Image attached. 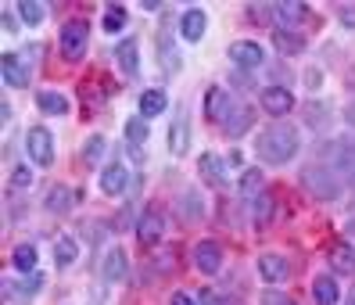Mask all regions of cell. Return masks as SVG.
<instances>
[{"label": "cell", "instance_id": "1", "mask_svg": "<svg viewBox=\"0 0 355 305\" xmlns=\"http://www.w3.org/2000/svg\"><path fill=\"white\" fill-rule=\"evenodd\" d=\"M298 148H302L298 130L291 126V122H280V119L273 122V126H266L255 140V155L266 162V166H287V162L298 155Z\"/></svg>", "mask_w": 355, "mask_h": 305}, {"label": "cell", "instance_id": "2", "mask_svg": "<svg viewBox=\"0 0 355 305\" xmlns=\"http://www.w3.org/2000/svg\"><path fill=\"white\" fill-rule=\"evenodd\" d=\"M302 180H305V187L316 194L320 201H334V198L341 194V180L334 176L330 169H323V166H305Z\"/></svg>", "mask_w": 355, "mask_h": 305}, {"label": "cell", "instance_id": "3", "mask_svg": "<svg viewBox=\"0 0 355 305\" xmlns=\"http://www.w3.org/2000/svg\"><path fill=\"white\" fill-rule=\"evenodd\" d=\"M87 44H90V26L83 22V18H76V22H69L61 29V54L69 61H79L87 54Z\"/></svg>", "mask_w": 355, "mask_h": 305}, {"label": "cell", "instance_id": "4", "mask_svg": "<svg viewBox=\"0 0 355 305\" xmlns=\"http://www.w3.org/2000/svg\"><path fill=\"white\" fill-rule=\"evenodd\" d=\"M330 173L338 180H352L355 176V137H341L330 148Z\"/></svg>", "mask_w": 355, "mask_h": 305}, {"label": "cell", "instance_id": "5", "mask_svg": "<svg viewBox=\"0 0 355 305\" xmlns=\"http://www.w3.org/2000/svg\"><path fill=\"white\" fill-rule=\"evenodd\" d=\"M26 151H29V158L36 162V166H51L54 162V137H51V130L47 126H33L26 133Z\"/></svg>", "mask_w": 355, "mask_h": 305}, {"label": "cell", "instance_id": "6", "mask_svg": "<svg viewBox=\"0 0 355 305\" xmlns=\"http://www.w3.org/2000/svg\"><path fill=\"white\" fill-rule=\"evenodd\" d=\"M230 61H234L237 69H262V61H266V51L259 40H234L230 44Z\"/></svg>", "mask_w": 355, "mask_h": 305}, {"label": "cell", "instance_id": "7", "mask_svg": "<svg viewBox=\"0 0 355 305\" xmlns=\"http://www.w3.org/2000/svg\"><path fill=\"white\" fill-rule=\"evenodd\" d=\"M194 266L201 273H208V277L219 273L223 270V248H219L216 241H198L194 244Z\"/></svg>", "mask_w": 355, "mask_h": 305}, {"label": "cell", "instance_id": "8", "mask_svg": "<svg viewBox=\"0 0 355 305\" xmlns=\"http://www.w3.org/2000/svg\"><path fill=\"white\" fill-rule=\"evenodd\" d=\"M259 273L266 284H284L291 277V262L277 252H266V255H259Z\"/></svg>", "mask_w": 355, "mask_h": 305}, {"label": "cell", "instance_id": "9", "mask_svg": "<svg viewBox=\"0 0 355 305\" xmlns=\"http://www.w3.org/2000/svg\"><path fill=\"white\" fill-rule=\"evenodd\" d=\"M262 108H266V115H287L295 108V94L287 87H266L262 90Z\"/></svg>", "mask_w": 355, "mask_h": 305}, {"label": "cell", "instance_id": "10", "mask_svg": "<svg viewBox=\"0 0 355 305\" xmlns=\"http://www.w3.org/2000/svg\"><path fill=\"white\" fill-rule=\"evenodd\" d=\"M126 183H130V169L122 166V162H112V166L101 169V191L108 198L122 194V191H126Z\"/></svg>", "mask_w": 355, "mask_h": 305}, {"label": "cell", "instance_id": "11", "mask_svg": "<svg viewBox=\"0 0 355 305\" xmlns=\"http://www.w3.org/2000/svg\"><path fill=\"white\" fill-rule=\"evenodd\" d=\"M162 234H165V219H162L158 209H148V212L137 219V241L140 244H155Z\"/></svg>", "mask_w": 355, "mask_h": 305}, {"label": "cell", "instance_id": "12", "mask_svg": "<svg viewBox=\"0 0 355 305\" xmlns=\"http://www.w3.org/2000/svg\"><path fill=\"white\" fill-rule=\"evenodd\" d=\"M205 112H208V119L226 122L230 112H234V101H230V94H226L223 87H208V94H205Z\"/></svg>", "mask_w": 355, "mask_h": 305}, {"label": "cell", "instance_id": "13", "mask_svg": "<svg viewBox=\"0 0 355 305\" xmlns=\"http://www.w3.org/2000/svg\"><path fill=\"white\" fill-rule=\"evenodd\" d=\"M205 29H208V15L201 8H187L183 18H180V36L191 40V44H198V40L205 36Z\"/></svg>", "mask_w": 355, "mask_h": 305}, {"label": "cell", "instance_id": "14", "mask_svg": "<svg viewBox=\"0 0 355 305\" xmlns=\"http://www.w3.org/2000/svg\"><path fill=\"white\" fill-rule=\"evenodd\" d=\"M0 69H4V83L11 90L29 87V69L22 65V58H18V54H4V58H0Z\"/></svg>", "mask_w": 355, "mask_h": 305}, {"label": "cell", "instance_id": "15", "mask_svg": "<svg viewBox=\"0 0 355 305\" xmlns=\"http://www.w3.org/2000/svg\"><path fill=\"white\" fill-rule=\"evenodd\" d=\"M187 148H191V122H187V112L180 108V115L173 119V126H169V151L173 155H187Z\"/></svg>", "mask_w": 355, "mask_h": 305}, {"label": "cell", "instance_id": "16", "mask_svg": "<svg viewBox=\"0 0 355 305\" xmlns=\"http://www.w3.org/2000/svg\"><path fill=\"white\" fill-rule=\"evenodd\" d=\"M273 47L284 54V58H295L305 51V36H298L295 29H287V26H277L273 29Z\"/></svg>", "mask_w": 355, "mask_h": 305}, {"label": "cell", "instance_id": "17", "mask_svg": "<svg viewBox=\"0 0 355 305\" xmlns=\"http://www.w3.org/2000/svg\"><path fill=\"white\" fill-rule=\"evenodd\" d=\"M115 58H119V69H122V72L137 76V69H140V44H137V36L122 40V44L115 47Z\"/></svg>", "mask_w": 355, "mask_h": 305}, {"label": "cell", "instance_id": "18", "mask_svg": "<svg viewBox=\"0 0 355 305\" xmlns=\"http://www.w3.org/2000/svg\"><path fill=\"white\" fill-rule=\"evenodd\" d=\"M72 201H76V191L72 187H65V183H54V187L47 191V212H54V216H65V212H72Z\"/></svg>", "mask_w": 355, "mask_h": 305}, {"label": "cell", "instance_id": "19", "mask_svg": "<svg viewBox=\"0 0 355 305\" xmlns=\"http://www.w3.org/2000/svg\"><path fill=\"white\" fill-rule=\"evenodd\" d=\"M126 270H130V259H126V252H122V248H112L108 255H104L101 273H104V280H108V284H119L122 277H126Z\"/></svg>", "mask_w": 355, "mask_h": 305}, {"label": "cell", "instance_id": "20", "mask_svg": "<svg viewBox=\"0 0 355 305\" xmlns=\"http://www.w3.org/2000/svg\"><path fill=\"white\" fill-rule=\"evenodd\" d=\"M252 119H255L252 108H234V112H230V119L223 122V133L237 140V137H244L248 130H252Z\"/></svg>", "mask_w": 355, "mask_h": 305}, {"label": "cell", "instance_id": "21", "mask_svg": "<svg viewBox=\"0 0 355 305\" xmlns=\"http://www.w3.org/2000/svg\"><path fill=\"white\" fill-rule=\"evenodd\" d=\"M330 266H334V273H338V277H355V252L348 248V244H334Z\"/></svg>", "mask_w": 355, "mask_h": 305}, {"label": "cell", "instance_id": "22", "mask_svg": "<svg viewBox=\"0 0 355 305\" xmlns=\"http://www.w3.org/2000/svg\"><path fill=\"white\" fill-rule=\"evenodd\" d=\"M252 209H255V212H252V216H255V227H259V230H266L269 223H273V212H277V198L269 194V191H262V194L252 201Z\"/></svg>", "mask_w": 355, "mask_h": 305}, {"label": "cell", "instance_id": "23", "mask_svg": "<svg viewBox=\"0 0 355 305\" xmlns=\"http://www.w3.org/2000/svg\"><path fill=\"white\" fill-rule=\"evenodd\" d=\"M76 259H79V244H76L69 234L54 237V262H58V266H61V270H69Z\"/></svg>", "mask_w": 355, "mask_h": 305}, {"label": "cell", "instance_id": "24", "mask_svg": "<svg viewBox=\"0 0 355 305\" xmlns=\"http://www.w3.org/2000/svg\"><path fill=\"white\" fill-rule=\"evenodd\" d=\"M165 105H169L165 90H144V94H140V115H144V119L165 115Z\"/></svg>", "mask_w": 355, "mask_h": 305}, {"label": "cell", "instance_id": "25", "mask_svg": "<svg viewBox=\"0 0 355 305\" xmlns=\"http://www.w3.org/2000/svg\"><path fill=\"white\" fill-rule=\"evenodd\" d=\"M36 105H40V112H47V115H65L69 112L65 94H58V90H40L36 94Z\"/></svg>", "mask_w": 355, "mask_h": 305}, {"label": "cell", "instance_id": "26", "mask_svg": "<svg viewBox=\"0 0 355 305\" xmlns=\"http://www.w3.org/2000/svg\"><path fill=\"white\" fill-rule=\"evenodd\" d=\"M312 295H316L320 305H338V280L334 277H316V284H312Z\"/></svg>", "mask_w": 355, "mask_h": 305}, {"label": "cell", "instance_id": "27", "mask_svg": "<svg viewBox=\"0 0 355 305\" xmlns=\"http://www.w3.org/2000/svg\"><path fill=\"white\" fill-rule=\"evenodd\" d=\"M198 169H201L205 183H212V187H219V183H223V158L219 155H201L198 158Z\"/></svg>", "mask_w": 355, "mask_h": 305}, {"label": "cell", "instance_id": "28", "mask_svg": "<svg viewBox=\"0 0 355 305\" xmlns=\"http://www.w3.org/2000/svg\"><path fill=\"white\" fill-rule=\"evenodd\" d=\"M11 266L18 273H33L36 270V248L33 244H18V248L11 252Z\"/></svg>", "mask_w": 355, "mask_h": 305}, {"label": "cell", "instance_id": "29", "mask_svg": "<svg viewBox=\"0 0 355 305\" xmlns=\"http://www.w3.org/2000/svg\"><path fill=\"white\" fill-rule=\"evenodd\" d=\"M273 11H277V18H284V22H305V18L312 15L309 4H298V0H284V4H277Z\"/></svg>", "mask_w": 355, "mask_h": 305}, {"label": "cell", "instance_id": "30", "mask_svg": "<svg viewBox=\"0 0 355 305\" xmlns=\"http://www.w3.org/2000/svg\"><path fill=\"white\" fill-rule=\"evenodd\" d=\"M180 216H183V223H191V219H201V216H205V201H201V194L187 191V194L180 198Z\"/></svg>", "mask_w": 355, "mask_h": 305}, {"label": "cell", "instance_id": "31", "mask_svg": "<svg viewBox=\"0 0 355 305\" xmlns=\"http://www.w3.org/2000/svg\"><path fill=\"white\" fill-rule=\"evenodd\" d=\"M122 29H126V8L122 4L104 8V33H122Z\"/></svg>", "mask_w": 355, "mask_h": 305}, {"label": "cell", "instance_id": "32", "mask_svg": "<svg viewBox=\"0 0 355 305\" xmlns=\"http://www.w3.org/2000/svg\"><path fill=\"white\" fill-rule=\"evenodd\" d=\"M262 194V173L259 169H244V176H241V198H259Z\"/></svg>", "mask_w": 355, "mask_h": 305}, {"label": "cell", "instance_id": "33", "mask_svg": "<svg viewBox=\"0 0 355 305\" xmlns=\"http://www.w3.org/2000/svg\"><path fill=\"white\" fill-rule=\"evenodd\" d=\"M18 15H22V22L40 26V22H44V15H47V8L36 4V0H22V4H18Z\"/></svg>", "mask_w": 355, "mask_h": 305}, {"label": "cell", "instance_id": "34", "mask_svg": "<svg viewBox=\"0 0 355 305\" xmlns=\"http://www.w3.org/2000/svg\"><path fill=\"white\" fill-rule=\"evenodd\" d=\"M126 140H130L133 148L144 144V140H148V119H144V115L137 119V115H133V119L126 122Z\"/></svg>", "mask_w": 355, "mask_h": 305}, {"label": "cell", "instance_id": "35", "mask_svg": "<svg viewBox=\"0 0 355 305\" xmlns=\"http://www.w3.org/2000/svg\"><path fill=\"white\" fill-rule=\"evenodd\" d=\"M305 112H309L305 119H309V122H312V126H316V130H327V126H330V119H327V112H330V108L323 105V101H316V105H309Z\"/></svg>", "mask_w": 355, "mask_h": 305}, {"label": "cell", "instance_id": "36", "mask_svg": "<svg viewBox=\"0 0 355 305\" xmlns=\"http://www.w3.org/2000/svg\"><path fill=\"white\" fill-rule=\"evenodd\" d=\"M198 302H201V305H234V298H230V295H219L216 288H201Z\"/></svg>", "mask_w": 355, "mask_h": 305}, {"label": "cell", "instance_id": "37", "mask_svg": "<svg viewBox=\"0 0 355 305\" xmlns=\"http://www.w3.org/2000/svg\"><path fill=\"white\" fill-rule=\"evenodd\" d=\"M104 148H108V144H104V137H90L87 148H83V158H87V162H97V158L104 155Z\"/></svg>", "mask_w": 355, "mask_h": 305}, {"label": "cell", "instance_id": "38", "mask_svg": "<svg viewBox=\"0 0 355 305\" xmlns=\"http://www.w3.org/2000/svg\"><path fill=\"white\" fill-rule=\"evenodd\" d=\"M262 305H298V302L284 291H277V288H269V291H262Z\"/></svg>", "mask_w": 355, "mask_h": 305}, {"label": "cell", "instance_id": "39", "mask_svg": "<svg viewBox=\"0 0 355 305\" xmlns=\"http://www.w3.org/2000/svg\"><path fill=\"white\" fill-rule=\"evenodd\" d=\"M33 183V169L29 166H15L11 169V187H29Z\"/></svg>", "mask_w": 355, "mask_h": 305}, {"label": "cell", "instance_id": "40", "mask_svg": "<svg viewBox=\"0 0 355 305\" xmlns=\"http://www.w3.org/2000/svg\"><path fill=\"white\" fill-rule=\"evenodd\" d=\"M338 22H341L345 29H355V4H341V8H338Z\"/></svg>", "mask_w": 355, "mask_h": 305}, {"label": "cell", "instance_id": "41", "mask_svg": "<svg viewBox=\"0 0 355 305\" xmlns=\"http://www.w3.org/2000/svg\"><path fill=\"white\" fill-rule=\"evenodd\" d=\"M169 305H201V302H198V298H194V295H187V291H176V295H173V302H169Z\"/></svg>", "mask_w": 355, "mask_h": 305}, {"label": "cell", "instance_id": "42", "mask_svg": "<svg viewBox=\"0 0 355 305\" xmlns=\"http://www.w3.org/2000/svg\"><path fill=\"white\" fill-rule=\"evenodd\" d=\"M345 122H348V126H355V97L345 105Z\"/></svg>", "mask_w": 355, "mask_h": 305}, {"label": "cell", "instance_id": "43", "mask_svg": "<svg viewBox=\"0 0 355 305\" xmlns=\"http://www.w3.org/2000/svg\"><path fill=\"white\" fill-rule=\"evenodd\" d=\"M4 29H8V33H15V15H11V11L4 15Z\"/></svg>", "mask_w": 355, "mask_h": 305}, {"label": "cell", "instance_id": "44", "mask_svg": "<svg viewBox=\"0 0 355 305\" xmlns=\"http://www.w3.org/2000/svg\"><path fill=\"white\" fill-rule=\"evenodd\" d=\"M345 305H355V295H352V298H348V302H345Z\"/></svg>", "mask_w": 355, "mask_h": 305}, {"label": "cell", "instance_id": "45", "mask_svg": "<svg viewBox=\"0 0 355 305\" xmlns=\"http://www.w3.org/2000/svg\"><path fill=\"white\" fill-rule=\"evenodd\" d=\"M90 305H97V302H90Z\"/></svg>", "mask_w": 355, "mask_h": 305}]
</instances>
